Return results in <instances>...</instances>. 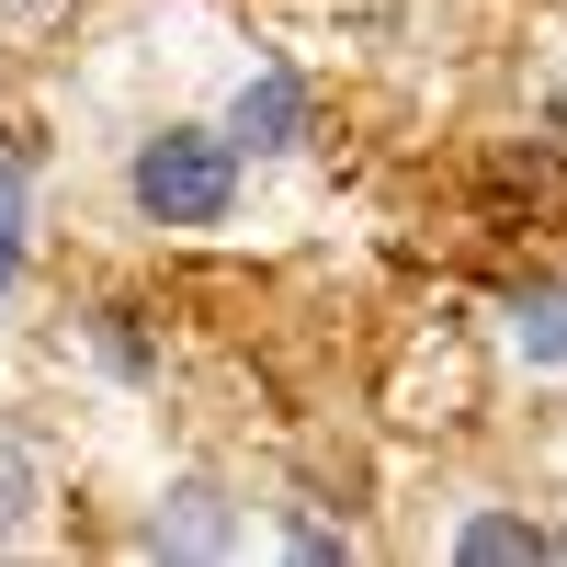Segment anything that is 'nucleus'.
Wrapping results in <instances>:
<instances>
[{
	"mask_svg": "<svg viewBox=\"0 0 567 567\" xmlns=\"http://www.w3.org/2000/svg\"><path fill=\"white\" fill-rule=\"evenodd\" d=\"M125 194L148 205L159 227H216L239 205V136H205V125H159L148 148H136Z\"/></svg>",
	"mask_w": 567,
	"mask_h": 567,
	"instance_id": "nucleus-1",
	"label": "nucleus"
},
{
	"mask_svg": "<svg viewBox=\"0 0 567 567\" xmlns=\"http://www.w3.org/2000/svg\"><path fill=\"white\" fill-rule=\"evenodd\" d=\"M227 136H239V148H296V136H307V80L296 69H261L239 91V114H227Z\"/></svg>",
	"mask_w": 567,
	"mask_h": 567,
	"instance_id": "nucleus-2",
	"label": "nucleus"
},
{
	"mask_svg": "<svg viewBox=\"0 0 567 567\" xmlns=\"http://www.w3.org/2000/svg\"><path fill=\"white\" fill-rule=\"evenodd\" d=\"M454 556H465V567H511V556H567V534H556V523H511V511H488V523L454 534Z\"/></svg>",
	"mask_w": 567,
	"mask_h": 567,
	"instance_id": "nucleus-3",
	"label": "nucleus"
},
{
	"mask_svg": "<svg viewBox=\"0 0 567 567\" xmlns=\"http://www.w3.org/2000/svg\"><path fill=\"white\" fill-rule=\"evenodd\" d=\"M148 545H159V556H216V545H227L216 488H171V523H148Z\"/></svg>",
	"mask_w": 567,
	"mask_h": 567,
	"instance_id": "nucleus-4",
	"label": "nucleus"
},
{
	"mask_svg": "<svg viewBox=\"0 0 567 567\" xmlns=\"http://www.w3.org/2000/svg\"><path fill=\"white\" fill-rule=\"evenodd\" d=\"M511 329H523L534 363H567V296H523V318H511Z\"/></svg>",
	"mask_w": 567,
	"mask_h": 567,
	"instance_id": "nucleus-5",
	"label": "nucleus"
},
{
	"mask_svg": "<svg viewBox=\"0 0 567 567\" xmlns=\"http://www.w3.org/2000/svg\"><path fill=\"white\" fill-rule=\"evenodd\" d=\"M12 250H23V159H0V296H12Z\"/></svg>",
	"mask_w": 567,
	"mask_h": 567,
	"instance_id": "nucleus-6",
	"label": "nucleus"
},
{
	"mask_svg": "<svg viewBox=\"0 0 567 567\" xmlns=\"http://www.w3.org/2000/svg\"><path fill=\"white\" fill-rule=\"evenodd\" d=\"M103 363H114V374H148V341H136L125 318H103Z\"/></svg>",
	"mask_w": 567,
	"mask_h": 567,
	"instance_id": "nucleus-7",
	"label": "nucleus"
}]
</instances>
